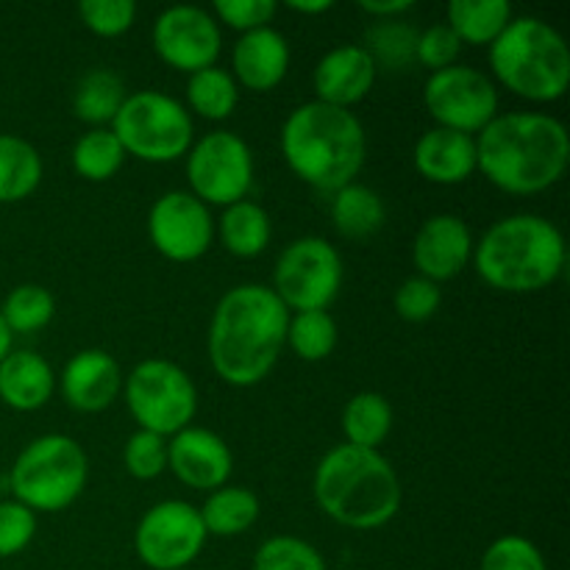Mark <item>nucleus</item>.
Wrapping results in <instances>:
<instances>
[{"mask_svg":"<svg viewBox=\"0 0 570 570\" xmlns=\"http://www.w3.org/2000/svg\"><path fill=\"white\" fill-rule=\"evenodd\" d=\"M289 309L265 284H237L215 306L206 351L217 376L232 387H256L287 348Z\"/></svg>","mask_w":570,"mask_h":570,"instance_id":"f257e3e1","label":"nucleus"},{"mask_svg":"<svg viewBox=\"0 0 570 570\" xmlns=\"http://www.w3.org/2000/svg\"><path fill=\"white\" fill-rule=\"evenodd\" d=\"M566 122L543 111H504L476 134V170L507 195H538L568 170Z\"/></svg>","mask_w":570,"mask_h":570,"instance_id":"f03ea898","label":"nucleus"},{"mask_svg":"<svg viewBox=\"0 0 570 570\" xmlns=\"http://www.w3.org/2000/svg\"><path fill=\"white\" fill-rule=\"evenodd\" d=\"M278 145L289 170L328 195L354 184L367 159V134L360 117L321 100L289 111Z\"/></svg>","mask_w":570,"mask_h":570,"instance_id":"7ed1b4c3","label":"nucleus"},{"mask_svg":"<svg viewBox=\"0 0 570 570\" xmlns=\"http://www.w3.org/2000/svg\"><path fill=\"white\" fill-rule=\"evenodd\" d=\"M312 493L323 515L354 532L387 527L404 501L393 462L382 451L348 443L323 454L312 479Z\"/></svg>","mask_w":570,"mask_h":570,"instance_id":"20e7f679","label":"nucleus"},{"mask_svg":"<svg viewBox=\"0 0 570 570\" xmlns=\"http://www.w3.org/2000/svg\"><path fill=\"white\" fill-rule=\"evenodd\" d=\"M473 267L488 287L510 295L549 289L568 262L566 237L549 217L510 215L473 243Z\"/></svg>","mask_w":570,"mask_h":570,"instance_id":"39448f33","label":"nucleus"},{"mask_svg":"<svg viewBox=\"0 0 570 570\" xmlns=\"http://www.w3.org/2000/svg\"><path fill=\"white\" fill-rule=\"evenodd\" d=\"M490 70L512 95L532 104H554L570 87V48L560 31L540 17H512L490 45Z\"/></svg>","mask_w":570,"mask_h":570,"instance_id":"423d86ee","label":"nucleus"},{"mask_svg":"<svg viewBox=\"0 0 570 570\" xmlns=\"http://www.w3.org/2000/svg\"><path fill=\"white\" fill-rule=\"evenodd\" d=\"M89 479L81 443L67 434H42L17 454L9 484L14 501L37 512H61L78 501Z\"/></svg>","mask_w":570,"mask_h":570,"instance_id":"0eeeda50","label":"nucleus"},{"mask_svg":"<svg viewBox=\"0 0 570 570\" xmlns=\"http://www.w3.org/2000/svg\"><path fill=\"white\" fill-rule=\"evenodd\" d=\"M109 128L126 156L148 165L181 159L195 142V122L187 106L156 89L128 95Z\"/></svg>","mask_w":570,"mask_h":570,"instance_id":"6e6552de","label":"nucleus"},{"mask_svg":"<svg viewBox=\"0 0 570 570\" xmlns=\"http://www.w3.org/2000/svg\"><path fill=\"white\" fill-rule=\"evenodd\" d=\"M126 406L142 432L170 440L193 426L198 415V387L181 365L170 360H142L122 379Z\"/></svg>","mask_w":570,"mask_h":570,"instance_id":"1a4fd4ad","label":"nucleus"},{"mask_svg":"<svg viewBox=\"0 0 570 570\" xmlns=\"http://www.w3.org/2000/svg\"><path fill=\"white\" fill-rule=\"evenodd\" d=\"M343 256L328 239H293L273 267V293L289 312L328 309L343 289Z\"/></svg>","mask_w":570,"mask_h":570,"instance_id":"9d476101","label":"nucleus"},{"mask_svg":"<svg viewBox=\"0 0 570 570\" xmlns=\"http://www.w3.org/2000/svg\"><path fill=\"white\" fill-rule=\"evenodd\" d=\"M187 181L189 193L209 209H226L245 200L254 187V154L248 142L226 128L195 139L187 154Z\"/></svg>","mask_w":570,"mask_h":570,"instance_id":"9b49d317","label":"nucleus"},{"mask_svg":"<svg viewBox=\"0 0 570 570\" xmlns=\"http://www.w3.org/2000/svg\"><path fill=\"white\" fill-rule=\"evenodd\" d=\"M423 106L438 128L476 137L499 111V87L482 70L468 65L432 72L423 83Z\"/></svg>","mask_w":570,"mask_h":570,"instance_id":"f8f14e48","label":"nucleus"},{"mask_svg":"<svg viewBox=\"0 0 570 570\" xmlns=\"http://www.w3.org/2000/svg\"><path fill=\"white\" fill-rule=\"evenodd\" d=\"M206 534L198 507L170 499L150 507L134 532V551L150 570H181L193 566L204 551Z\"/></svg>","mask_w":570,"mask_h":570,"instance_id":"ddd939ff","label":"nucleus"},{"mask_svg":"<svg viewBox=\"0 0 570 570\" xmlns=\"http://www.w3.org/2000/svg\"><path fill=\"white\" fill-rule=\"evenodd\" d=\"M148 237L165 259L198 262L215 243V217L189 189L159 195L148 212Z\"/></svg>","mask_w":570,"mask_h":570,"instance_id":"4468645a","label":"nucleus"},{"mask_svg":"<svg viewBox=\"0 0 570 570\" xmlns=\"http://www.w3.org/2000/svg\"><path fill=\"white\" fill-rule=\"evenodd\" d=\"M154 50L167 67L178 72L206 70L217 65V56L223 50V33L212 11L200 6L178 3L161 11L154 20Z\"/></svg>","mask_w":570,"mask_h":570,"instance_id":"2eb2a0df","label":"nucleus"},{"mask_svg":"<svg viewBox=\"0 0 570 570\" xmlns=\"http://www.w3.org/2000/svg\"><path fill=\"white\" fill-rule=\"evenodd\" d=\"M167 468L187 488L212 493L232 479L234 454L220 434L187 426L167 440Z\"/></svg>","mask_w":570,"mask_h":570,"instance_id":"dca6fc26","label":"nucleus"},{"mask_svg":"<svg viewBox=\"0 0 570 570\" xmlns=\"http://www.w3.org/2000/svg\"><path fill=\"white\" fill-rule=\"evenodd\" d=\"M473 259V234L456 215H432L412 239V262L417 276L434 284L460 276Z\"/></svg>","mask_w":570,"mask_h":570,"instance_id":"f3484780","label":"nucleus"},{"mask_svg":"<svg viewBox=\"0 0 570 570\" xmlns=\"http://www.w3.org/2000/svg\"><path fill=\"white\" fill-rule=\"evenodd\" d=\"M61 395L76 412H104L120 399L122 371L104 348H83L67 360L59 379Z\"/></svg>","mask_w":570,"mask_h":570,"instance_id":"a211bd4d","label":"nucleus"},{"mask_svg":"<svg viewBox=\"0 0 570 570\" xmlns=\"http://www.w3.org/2000/svg\"><path fill=\"white\" fill-rule=\"evenodd\" d=\"M376 76V65L362 45H337L321 56L312 72L315 100L351 109L371 95Z\"/></svg>","mask_w":570,"mask_h":570,"instance_id":"6ab92c4d","label":"nucleus"},{"mask_svg":"<svg viewBox=\"0 0 570 570\" xmlns=\"http://www.w3.org/2000/svg\"><path fill=\"white\" fill-rule=\"evenodd\" d=\"M289 42L273 26L248 31L237 39L232 50V76L237 87L250 92H271L289 72Z\"/></svg>","mask_w":570,"mask_h":570,"instance_id":"aec40b11","label":"nucleus"},{"mask_svg":"<svg viewBox=\"0 0 570 570\" xmlns=\"http://www.w3.org/2000/svg\"><path fill=\"white\" fill-rule=\"evenodd\" d=\"M412 161L426 181L454 187L476 173V137L434 126L421 134L412 150Z\"/></svg>","mask_w":570,"mask_h":570,"instance_id":"412c9836","label":"nucleus"},{"mask_svg":"<svg viewBox=\"0 0 570 570\" xmlns=\"http://www.w3.org/2000/svg\"><path fill=\"white\" fill-rule=\"evenodd\" d=\"M56 373L37 351H14L0 362V401L14 412H37L53 399Z\"/></svg>","mask_w":570,"mask_h":570,"instance_id":"4be33fe9","label":"nucleus"},{"mask_svg":"<svg viewBox=\"0 0 570 570\" xmlns=\"http://www.w3.org/2000/svg\"><path fill=\"white\" fill-rule=\"evenodd\" d=\"M215 234L220 237L223 248L237 259H254L265 254L273 239L271 215L256 200H237L226 206L220 220L215 223Z\"/></svg>","mask_w":570,"mask_h":570,"instance_id":"5701e85b","label":"nucleus"},{"mask_svg":"<svg viewBox=\"0 0 570 570\" xmlns=\"http://www.w3.org/2000/svg\"><path fill=\"white\" fill-rule=\"evenodd\" d=\"M445 26L456 33L462 45H479L490 48L512 22L510 0H451L445 9Z\"/></svg>","mask_w":570,"mask_h":570,"instance_id":"b1692460","label":"nucleus"},{"mask_svg":"<svg viewBox=\"0 0 570 570\" xmlns=\"http://www.w3.org/2000/svg\"><path fill=\"white\" fill-rule=\"evenodd\" d=\"M198 512L209 538L212 534L215 538H237L259 521L262 504L254 490L239 488V484H223V488L212 490Z\"/></svg>","mask_w":570,"mask_h":570,"instance_id":"393cba45","label":"nucleus"},{"mask_svg":"<svg viewBox=\"0 0 570 570\" xmlns=\"http://www.w3.org/2000/svg\"><path fill=\"white\" fill-rule=\"evenodd\" d=\"M384 220H387V206L376 189L354 181L332 193V223L345 239L373 237L382 232Z\"/></svg>","mask_w":570,"mask_h":570,"instance_id":"a878e982","label":"nucleus"},{"mask_svg":"<svg viewBox=\"0 0 570 570\" xmlns=\"http://www.w3.org/2000/svg\"><path fill=\"white\" fill-rule=\"evenodd\" d=\"M126 98L128 92L122 78L109 67H95V70L83 72L81 81L76 83L72 115L92 128H109Z\"/></svg>","mask_w":570,"mask_h":570,"instance_id":"bb28decb","label":"nucleus"},{"mask_svg":"<svg viewBox=\"0 0 570 570\" xmlns=\"http://www.w3.org/2000/svg\"><path fill=\"white\" fill-rule=\"evenodd\" d=\"M42 156L28 139L0 134V204H20L42 184Z\"/></svg>","mask_w":570,"mask_h":570,"instance_id":"cd10ccee","label":"nucleus"},{"mask_svg":"<svg viewBox=\"0 0 570 570\" xmlns=\"http://www.w3.org/2000/svg\"><path fill=\"white\" fill-rule=\"evenodd\" d=\"M343 434L345 443L356 449L379 451V445L393 432V406L382 393H356L343 406Z\"/></svg>","mask_w":570,"mask_h":570,"instance_id":"c85d7f7f","label":"nucleus"},{"mask_svg":"<svg viewBox=\"0 0 570 570\" xmlns=\"http://www.w3.org/2000/svg\"><path fill=\"white\" fill-rule=\"evenodd\" d=\"M239 104V87L223 67H206L187 78V111L204 120L223 122L234 115Z\"/></svg>","mask_w":570,"mask_h":570,"instance_id":"c756f323","label":"nucleus"},{"mask_svg":"<svg viewBox=\"0 0 570 570\" xmlns=\"http://www.w3.org/2000/svg\"><path fill=\"white\" fill-rule=\"evenodd\" d=\"M70 165L76 170V176H81L83 181L104 184L122 170V165H126V150L117 142L111 128H89L72 145Z\"/></svg>","mask_w":570,"mask_h":570,"instance_id":"7c9ffc66","label":"nucleus"},{"mask_svg":"<svg viewBox=\"0 0 570 570\" xmlns=\"http://www.w3.org/2000/svg\"><path fill=\"white\" fill-rule=\"evenodd\" d=\"M417 31L404 22L401 17L395 20H376L365 31V45L362 48L371 53L376 70H406L415 61Z\"/></svg>","mask_w":570,"mask_h":570,"instance_id":"2f4dec72","label":"nucleus"},{"mask_svg":"<svg viewBox=\"0 0 570 570\" xmlns=\"http://www.w3.org/2000/svg\"><path fill=\"white\" fill-rule=\"evenodd\" d=\"M337 323L328 309L289 312L287 345L304 362H323L337 348Z\"/></svg>","mask_w":570,"mask_h":570,"instance_id":"473e14b6","label":"nucleus"},{"mask_svg":"<svg viewBox=\"0 0 570 570\" xmlns=\"http://www.w3.org/2000/svg\"><path fill=\"white\" fill-rule=\"evenodd\" d=\"M6 326L11 334H33L42 332L56 315V298L42 284H20L6 295L0 306Z\"/></svg>","mask_w":570,"mask_h":570,"instance_id":"72a5a7b5","label":"nucleus"},{"mask_svg":"<svg viewBox=\"0 0 570 570\" xmlns=\"http://www.w3.org/2000/svg\"><path fill=\"white\" fill-rule=\"evenodd\" d=\"M254 570H328L321 551L295 534H276L254 554Z\"/></svg>","mask_w":570,"mask_h":570,"instance_id":"f704fd0d","label":"nucleus"},{"mask_svg":"<svg viewBox=\"0 0 570 570\" xmlns=\"http://www.w3.org/2000/svg\"><path fill=\"white\" fill-rule=\"evenodd\" d=\"M137 11L134 0H83L78 6L81 22L100 39H115L131 31V26L137 22Z\"/></svg>","mask_w":570,"mask_h":570,"instance_id":"c9c22d12","label":"nucleus"},{"mask_svg":"<svg viewBox=\"0 0 570 570\" xmlns=\"http://www.w3.org/2000/svg\"><path fill=\"white\" fill-rule=\"evenodd\" d=\"M479 570H549L532 540L521 534H501L484 549Z\"/></svg>","mask_w":570,"mask_h":570,"instance_id":"e433bc0d","label":"nucleus"},{"mask_svg":"<svg viewBox=\"0 0 570 570\" xmlns=\"http://www.w3.org/2000/svg\"><path fill=\"white\" fill-rule=\"evenodd\" d=\"M122 462H126V471L139 482L161 476L167 471V438L137 429L122 449Z\"/></svg>","mask_w":570,"mask_h":570,"instance_id":"4c0bfd02","label":"nucleus"},{"mask_svg":"<svg viewBox=\"0 0 570 570\" xmlns=\"http://www.w3.org/2000/svg\"><path fill=\"white\" fill-rule=\"evenodd\" d=\"M440 304H443V293H440V284L429 282L423 276H410L401 282V287L395 289L393 306L399 312L401 321L406 323H426L438 315Z\"/></svg>","mask_w":570,"mask_h":570,"instance_id":"58836bf2","label":"nucleus"},{"mask_svg":"<svg viewBox=\"0 0 570 570\" xmlns=\"http://www.w3.org/2000/svg\"><path fill=\"white\" fill-rule=\"evenodd\" d=\"M460 50L462 42L445 22H434V26L417 31L415 61L426 67L429 72H440L445 67L460 65Z\"/></svg>","mask_w":570,"mask_h":570,"instance_id":"ea45409f","label":"nucleus"},{"mask_svg":"<svg viewBox=\"0 0 570 570\" xmlns=\"http://www.w3.org/2000/svg\"><path fill=\"white\" fill-rule=\"evenodd\" d=\"M276 11V0H215L212 17L217 20V26L223 22V26L234 28V31L248 33L271 26Z\"/></svg>","mask_w":570,"mask_h":570,"instance_id":"a19ab883","label":"nucleus"},{"mask_svg":"<svg viewBox=\"0 0 570 570\" xmlns=\"http://www.w3.org/2000/svg\"><path fill=\"white\" fill-rule=\"evenodd\" d=\"M37 534V515L20 501H0V560L17 557Z\"/></svg>","mask_w":570,"mask_h":570,"instance_id":"79ce46f5","label":"nucleus"},{"mask_svg":"<svg viewBox=\"0 0 570 570\" xmlns=\"http://www.w3.org/2000/svg\"><path fill=\"white\" fill-rule=\"evenodd\" d=\"M412 0H362L360 9L365 14H371L373 20H395V17H404L406 11H412Z\"/></svg>","mask_w":570,"mask_h":570,"instance_id":"37998d69","label":"nucleus"},{"mask_svg":"<svg viewBox=\"0 0 570 570\" xmlns=\"http://www.w3.org/2000/svg\"><path fill=\"white\" fill-rule=\"evenodd\" d=\"M284 6L295 14H326L334 3L332 0H287Z\"/></svg>","mask_w":570,"mask_h":570,"instance_id":"c03bdc74","label":"nucleus"},{"mask_svg":"<svg viewBox=\"0 0 570 570\" xmlns=\"http://www.w3.org/2000/svg\"><path fill=\"white\" fill-rule=\"evenodd\" d=\"M11 343H14V334L9 332V326H6L3 315H0V362H3L6 356L11 354Z\"/></svg>","mask_w":570,"mask_h":570,"instance_id":"a18cd8bd","label":"nucleus"}]
</instances>
